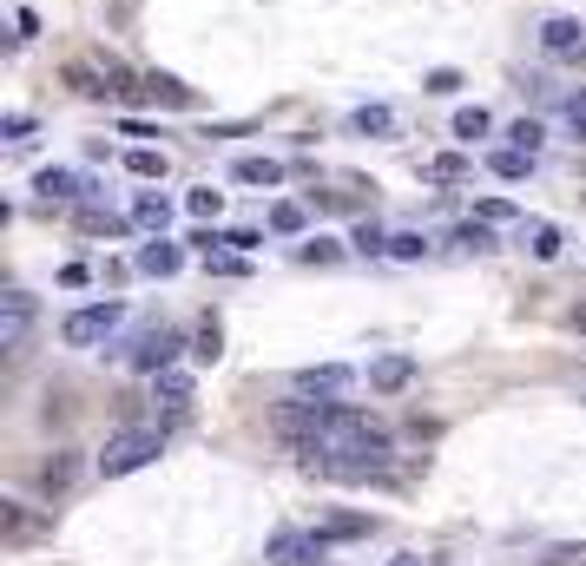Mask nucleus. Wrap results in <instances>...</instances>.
<instances>
[{
  "label": "nucleus",
  "mask_w": 586,
  "mask_h": 566,
  "mask_svg": "<svg viewBox=\"0 0 586 566\" xmlns=\"http://www.w3.org/2000/svg\"><path fill=\"white\" fill-rule=\"evenodd\" d=\"M310 468L336 474V481H376V474H389V435H382L363 409H343V402H336V415H330V428H323V448L310 455Z\"/></svg>",
  "instance_id": "1"
},
{
  "label": "nucleus",
  "mask_w": 586,
  "mask_h": 566,
  "mask_svg": "<svg viewBox=\"0 0 586 566\" xmlns=\"http://www.w3.org/2000/svg\"><path fill=\"white\" fill-rule=\"evenodd\" d=\"M165 441H159V428H119V435L106 441V448H99V474H132V468H145V461L159 455Z\"/></svg>",
  "instance_id": "2"
},
{
  "label": "nucleus",
  "mask_w": 586,
  "mask_h": 566,
  "mask_svg": "<svg viewBox=\"0 0 586 566\" xmlns=\"http://www.w3.org/2000/svg\"><path fill=\"white\" fill-rule=\"evenodd\" d=\"M119 323H126V303H86V310L66 316V343H73V349H93V343H106Z\"/></svg>",
  "instance_id": "3"
},
{
  "label": "nucleus",
  "mask_w": 586,
  "mask_h": 566,
  "mask_svg": "<svg viewBox=\"0 0 586 566\" xmlns=\"http://www.w3.org/2000/svg\"><path fill=\"white\" fill-rule=\"evenodd\" d=\"M33 316H40V303H33L27 290H7V297H0V349H7V356H20V349L33 343Z\"/></svg>",
  "instance_id": "4"
},
{
  "label": "nucleus",
  "mask_w": 586,
  "mask_h": 566,
  "mask_svg": "<svg viewBox=\"0 0 586 566\" xmlns=\"http://www.w3.org/2000/svg\"><path fill=\"white\" fill-rule=\"evenodd\" d=\"M270 560L277 566H330V540L323 534H277L270 540Z\"/></svg>",
  "instance_id": "5"
},
{
  "label": "nucleus",
  "mask_w": 586,
  "mask_h": 566,
  "mask_svg": "<svg viewBox=\"0 0 586 566\" xmlns=\"http://www.w3.org/2000/svg\"><path fill=\"white\" fill-rule=\"evenodd\" d=\"M178 349H185V343H178L172 330H145L139 343H132V369L159 376V369H172V362H178Z\"/></svg>",
  "instance_id": "6"
},
{
  "label": "nucleus",
  "mask_w": 586,
  "mask_h": 566,
  "mask_svg": "<svg viewBox=\"0 0 586 566\" xmlns=\"http://www.w3.org/2000/svg\"><path fill=\"white\" fill-rule=\"evenodd\" d=\"M540 47L554 53V60H586V27L580 20H547L540 27Z\"/></svg>",
  "instance_id": "7"
},
{
  "label": "nucleus",
  "mask_w": 586,
  "mask_h": 566,
  "mask_svg": "<svg viewBox=\"0 0 586 566\" xmlns=\"http://www.w3.org/2000/svg\"><path fill=\"white\" fill-rule=\"evenodd\" d=\"M415 382V356H376L369 362V389L376 395H402Z\"/></svg>",
  "instance_id": "8"
},
{
  "label": "nucleus",
  "mask_w": 586,
  "mask_h": 566,
  "mask_svg": "<svg viewBox=\"0 0 586 566\" xmlns=\"http://www.w3.org/2000/svg\"><path fill=\"white\" fill-rule=\"evenodd\" d=\"M33 534H47V514H27L20 501H0V540L20 547V540H33Z\"/></svg>",
  "instance_id": "9"
},
{
  "label": "nucleus",
  "mask_w": 586,
  "mask_h": 566,
  "mask_svg": "<svg viewBox=\"0 0 586 566\" xmlns=\"http://www.w3.org/2000/svg\"><path fill=\"white\" fill-rule=\"evenodd\" d=\"M349 382H356V369H343V362H323V369H303L297 389H303V395H343Z\"/></svg>",
  "instance_id": "10"
},
{
  "label": "nucleus",
  "mask_w": 586,
  "mask_h": 566,
  "mask_svg": "<svg viewBox=\"0 0 586 566\" xmlns=\"http://www.w3.org/2000/svg\"><path fill=\"white\" fill-rule=\"evenodd\" d=\"M422 178H428V185H461V178H475V158L435 152V158H422Z\"/></svg>",
  "instance_id": "11"
},
{
  "label": "nucleus",
  "mask_w": 586,
  "mask_h": 566,
  "mask_svg": "<svg viewBox=\"0 0 586 566\" xmlns=\"http://www.w3.org/2000/svg\"><path fill=\"white\" fill-rule=\"evenodd\" d=\"M33 191H40V205H73V198H80V178H73V172H53V165H47V172L33 178Z\"/></svg>",
  "instance_id": "12"
},
{
  "label": "nucleus",
  "mask_w": 586,
  "mask_h": 566,
  "mask_svg": "<svg viewBox=\"0 0 586 566\" xmlns=\"http://www.w3.org/2000/svg\"><path fill=\"white\" fill-rule=\"evenodd\" d=\"M73 481H80V461L66 455V448H60V455H47V461H40V488H47V494H66Z\"/></svg>",
  "instance_id": "13"
},
{
  "label": "nucleus",
  "mask_w": 586,
  "mask_h": 566,
  "mask_svg": "<svg viewBox=\"0 0 586 566\" xmlns=\"http://www.w3.org/2000/svg\"><path fill=\"white\" fill-rule=\"evenodd\" d=\"M178 264H185V257H178V244H165V231L139 251V270H145V277H172Z\"/></svg>",
  "instance_id": "14"
},
{
  "label": "nucleus",
  "mask_w": 586,
  "mask_h": 566,
  "mask_svg": "<svg viewBox=\"0 0 586 566\" xmlns=\"http://www.w3.org/2000/svg\"><path fill=\"white\" fill-rule=\"evenodd\" d=\"M145 93L159 99V106H172V112H191V106H198V93H191V86H178L172 73H152V79H145Z\"/></svg>",
  "instance_id": "15"
},
{
  "label": "nucleus",
  "mask_w": 586,
  "mask_h": 566,
  "mask_svg": "<svg viewBox=\"0 0 586 566\" xmlns=\"http://www.w3.org/2000/svg\"><path fill=\"white\" fill-rule=\"evenodd\" d=\"M132 224H145V231H165V224H172V198H159V191H139Z\"/></svg>",
  "instance_id": "16"
},
{
  "label": "nucleus",
  "mask_w": 586,
  "mask_h": 566,
  "mask_svg": "<svg viewBox=\"0 0 586 566\" xmlns=\"http://www.w3.org/2000/svg\"><path fill=\"white\" fill-rule=\"evenodd\" d=\"M369 527H376V520H369V514H330V520H323V527H317V534H323V540H330V547H336V540H363Z\"/></svg>",
  "instance_id": "17"
},
{
  "label": "nucleus",
  "mask_w": 586,
  "mask_h": 566,
  "mask_svg": "<svg viewBox=\"0 0 586 566\" xmlns=\"http://www.w3.org/2000/svg\"><path fill=\"white\" fill-rule=\"evenodd\" d=\"M238 185H284V165H277V158H238Z\"/></svg>",
  "instance_id": "18"
},
{
  "label": "nucleus",
  "mask_w": 586,
  "mask_h": 566,
  "mask_svg": "<svg viewBox=\"0 0 586 566\" xmlns=\"http://www.w3.org/2000/svg\"><path fill=\"white\" fill-rule=\"evenodd\" d=\"M152 382H159V402H172V409H185V402H191V376H185V369H159Z\"/></svg>",
  "instance_id": "19"
},
{
  "label": "nucleus",
  "mask_w": 586,
  "mask_h": 566,
  "mask_svg": "<svg viewBox=\"0 0 586 566\" xmlns=\"http://www.w3.org/2000/svg\"><path fill=\"white\" fill-rule=\"evenodd\" d=\"M527 165H534V152H514V145L488 158V172H494V178H507V185H514V178H527Z\"/></svg>",
  "instance_id": "20"
},
{
  "label": "nucleus",
  "mask_w": 586,
  "mask_h": 566,
  "mask_svg": "<svg viewBox=\"0 0 586 566\" xmlns=\"http://www.w3.org/2000/svg\"><path fill=\"white\" fill-rule=\"evenodd\" d=\"M527 251H534L540 264H554V257H560V231H554V224H527Z\"/></svg>",
  "instance_id": "21"
},
{
  "label": "nucleus",
  "mask_w": 586,
  "mask_h": 566,
  "mask_svg": "<svg viewBox=\"0 0 586 566\" xmlns=\"http://www.w3.org/2000/svg\"><path fill=\"white\" fill-rule=\"evenodd\" d=\"M80 231H93V237H119V231H126V218H112V211H99V205H80Z\"/></svg>",
  "instance_id": "22"
},
{
  "label": "nucleus",
  "mask_w": 586,
  "mask_h": 566,
  "mask_svg": "<svg viewBox=\"0 0 586 566\" xmlns=\"http://www.w3.org/2000/svg\"><path fill=\"white\" fill-rule=\"evenodd\" d=\"M185 211H191V218H198V224H205V218H218V211H224V191H211V185L185 191Z\"/></svg>",
  "instance_id": "23"
},
{
  "label": "nucleus",
  "mask_w": 586,
  "mask_h": 566,
  "mask_svg": "<svg viewBox=\"0 0 586 566\" xmlns=\"http://www.w3.org/2000/svg\"><path fill=\"white\" fill-rule=\"evenodd\" d=\"M126 172H132V178H165V152L139 145V152H126Z\"/></svg>",
  "instance_id": "24"
},
{
  "label": "nucleus",
  "mask_w": 586,
  "mask_h": 566,
  "mask_svg": "<svg viewBox=\"0 0 586 566\" xmlns=\"http://www.w3.org/2000/svg\"><path fill=\"white\" fill-rule=\"evenodd\" d=\"M389 257L415 264V257H428V237H422V231H396V237H389Z\"/></svg>",
  "instance_id": "25"
},
{
  "label": "nucleus",
  "mask_w": 586,
  "mask_h": 566,
  "mask_svg": "<svg viewBox=\"0 0 586 566\" xmlns=\"http://www.w3.org/2000/svg\"><path fill=\"white\" fill-rule=\"evenodd\" d=\"M297 257H303V264H336L343 244H336V237H310V244H297Z\"/></svg>",
  "instance_id": "26"
},
{
  "label": "nucleus",
  "mask_w": 586,
  "mask_h": 566,
  "mask_svg": "<svg viewBox=\"0 0 586 566\" xmlns=\"http://www.w3.org/2000/svg\"><path fill=\"white\" fill-rule=\"evenodd\" d=\"M481 132H488V112H481V106H461V112H455V139H468V145H475Z\"/></svg>",
  "instance_id": "27"
},
{
  "label": "nucleus",
  "mask_w": 586,
  "mask_h": 566,
  "mask_svg": "<svg viewBox=\"0 0 586 566\" xmlns=\"http://www.w3.org/2000/svg\"><path fill=\"white\" fill-rule=\"evenodd\" d=\"M270 231H277V237H297L303 231V205H270Z\"/></svg>",
  "instance_id": "28"
},
{
  "label": "nucleus",
  "mask_w": 586,
  "mask_h": 566,
  "mask_svg": "<svg viewBox=\"0 0 586 566\" xmlns=\"http://www.w3.org/2000/svg\"><path fill=\"white\" fill-rule=\"evenodd\" d=\"M191 356H198V362H218L224 356V330L211 323V316H205V330H198V349H191Z\"/></svg>",
  "instance_id": "29"
},
{
  "label": "nucleus",
  "mask_w": 586,
  "mask_h": 566,
  "mask_svg": "<svg viewBox=\"0 0 586 566\" xmlns=\"http://www.w3.org/2000/svg\"><path fill=\"white\" fill-rule=\"evenodd\" d=\"M507 139H514V152H540V139H547V132H540V119H521Z\"/></svg>",
  "instance_id": "30"
},
{
  "label": "nucleus",
  "mask_w": 586,
  "mask_h": 566,
  "mask_svg": "<svg viewBox=\"0 0 586 566\" xmlns=\"http://www.w3.org/2000/svg\"><path fill=\"white\" fill-rule=\"evenodd\" d=\"M455 244H461V251H494L488 224H461V231H455Z\"/></svg>",
  "instance_id": "31"
},
{
  "label": "nucleus",
  "mask_w": 586,
  "mask_h": 566,
  "mask_svg": "<svg viewBox=\"0 0 586 566\" xmlns=\"http://www.w3.org/2000/svg\"><path fill=\"white\" fill-rule=\"evenodd\" d=\"M349 244H356V251L363 257H376V251H389V237L376 231V224H356V237H349Z\"/></svg>",
  "instance_id": "32"
},
{
  "label": "nucleus",
  "mask_w": 586,
  "mask_h": 566,
  "mask_svg": "<svg viewBox=\"0 0 586 566\" xmlns=\"http://www.w3.org/2000/svg\"><path fill=\"white\" fill-rule=\"evenodd\" d=\"M396 119H389V106H363L356 112V132H389Z\"/></svg>",
  "instance_id": "33"
},
{
  "label": "nucleus",
  "mask_w": 586,
  "mask_h": 566,
  "mask_svg": "<svg viewBox=\"0 0 586 566\" xmlns=\"http://www.w3.org/2000/svg\"><path fill=\"white\" fill-rule=\"evenodd\" d=\"M205 270H211V277H244V257H211L205 251Z\"/></svg>",
  "instance_id": "34"
},
{
  "label": "nucleus",
  "mask_w": 586,
  "mask_h": 566,
  "mask_svg": "<svg viewBox=\"0 0 586 566\" xmlns=\"http://www.w3.org/2000/svg\"><path fill=\"white\" fill-rule=\"evenodd\" d=\"M514 218V205H507V198H481V224H507Z\"/></svg>",
  "instance_id": "35"
},
{
  "label": "nucleus",
  "mask_w": 586,
  "mask_h": 566,
  "mask_svg": "<svg viewBox=\"0 0 586 566\" xmlns=\"http://www.w3.org/2000/svg\"><path fill=\"white\" fill-rule=\"evenodd\" d=\"M422 86H428V93H455V86H461V73H428Z\"/></svg>",
  "instance_id": "36"
},
{
  "label": "nucleus",
  "mask_w": 586,
  "mask_h": 566,
  "mask_svg": "<svg viewBox=\"0 0 586 566\" xmlns=\"http://www.w3.org/2000/svg\"><path fill=\"white\" fill-rule=\"evenodd\" d=\"M0 132H7V139L20 145V139H27V132H33V119H27V112H14V119H7V126H0Z\"/></svg>",
  "instance_id": "37"
},
{
  "label": "nucleus",
  "mask_w": 586,
  "mask_h": 566,
  "mask_svg": "<svg viewBox=\"0 0 586 566\" xmlns=\"http://www.w3.org/2000/svg\"><path fill=\"white\" fill-rule=\"evenodd\" d=\"M389 566H415V560H389Z\"/></svg>",
  "instance_id": "38"
}]
</instances>
